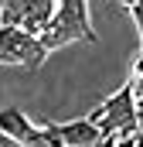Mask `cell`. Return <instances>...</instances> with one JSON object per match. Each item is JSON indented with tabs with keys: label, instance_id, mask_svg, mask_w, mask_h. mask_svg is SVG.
I'll list each match as a JSON object with an SVG mask.
<instances>
[{
	"label": "cell",
	"instance_id": "cell-1",
	"mask_svg": "<svg viewBox=\"0 0 143 147\" xmlns=\"http://www.w3.org/2000/svg\"><path fill=\"white\" fill-rule=\"evenodd\" d=\"M92 123L102 127V134H136L140 130V110H136V89L126 79L109 99H102L89 113Z\"/></svg>",
	"mask_w": 143,
	"mask_h": 147
},
{
	"label": "cell",
	"instance_id": "cell-2",
	"mask_svg": "<svg viewBox=\"0 0 143 147\" xmlns=\"http://www.w3.org/2000/svg\"><path fill=\"white\" fill-rule=\"evenodd\" d=\"M48 55L51 51L44 48L41 34L21 28V24H3V31H0V62H3V69L34 72V69H41V62Z\"/></svg>",
	"mask_w": 143,
	"mask_h": 147
},
{
	"label": "cell",
	"instance_id": "cell-3",
	"mask_svg": "<svg viewBox=\"0 0 143 147\" xmlns=\"http://www.w3.org/2000/svg\"><path fill=\"white\" fill-rule=\"evenodd\" d=\"M0 130H3L7 137H14L17 144H24V147H58L44 123L34 127L17 106H3V113H0Z\"/></svg>",
	"mask_w": 143,
	"mask_h": 147
},
{
	"label": "cell",
	"instance_id": "cell-4",
	"mask_svg": "<svg viewBox=\"0 0 143 147\" xmlns=\"http://www.w3.org/2000/svg\"><path fill=\"white\" fill-rule=\"evenodd\" d=\"M41 41H44V48L48 51H58V48H65V45H72V41H92L89 38V31L72 17L68 10H55V17L48 21V28L41 31Z\"/></svg>",
	"mask_w": 143,
	"mask_h": 147
},
{
	"label": "cell",
	"instance_id": "cell-5",
	"mask_svg": "<svg viewBox=\"0 0 143 147\" xmlns=\"http://www.w3.org/2000/svg\"><path fill=\"white\" fill-rule=\"evenodd\" d=\"M48 127L65 140V147H96L99 140H102V127L92 123L89 116L72 120V123H48Z\"/></svg>",
	"mask_w": 143,
	"mask_h": 147
},
{
	"label": "cell",
	"instance_id": "cell-6",
	"mask_svg": "<svg viewBox=\"0 0 143 147\" xmlns=\"http://www.w3.org/2000/svg\"><path fill=\"white\" fill-rule=\"evenodd\" d=\"M58 7H61V10H68L72 17H75V21H78V24H82V28L89 31V38L96 41V28H92V14H89V0H58Z\"/></svg>",
	"mask_w": 143,
	"mask_h": 147
},
{
	"label": "cell",
	"instance_id": "cell-7",
	"mask_svg": "<svg viewBox=\"0 0 143 147\" xmlns=\"http://www.w3.org/2000/svg\"><path fill=\"white\" fill-rule=\"evenodd\" d=\"M130 14H133V24H136V34H140V48H143V3H136V7H130Z\"/></svg>",
	"mask_w": 143,
	"mask_h": 147
},
{
	"label": "cell",
	"instance_id": "cell-8",
	"mask_svg": "<svg viewBox=\"0 0 143 147\" xmlns=\"http://www.w3.org/2000/svg\"><path fill=\"white\" fill-rule=\"evenodd\" d=\"M96 147H119V134H102V140Z\"/></svg>",
	"mask_w": 143,
	"mask_h": 147
},
{
	"label": "cell",
	"instance_id": "cell-9",
	"mask_svg": "<svg viewBox=\"0 0 143 147\" xmlns=\"http://www.w3.org/2000/svg\"><path fill=\"white\" fill-rule=\"evenodd\" d=\"M119 3H123V7L130 10V7H136V3H143V0H119Z\"/></svg>",
	"mask_w": 143,
	"mask_h": 147
}]
</instances>
